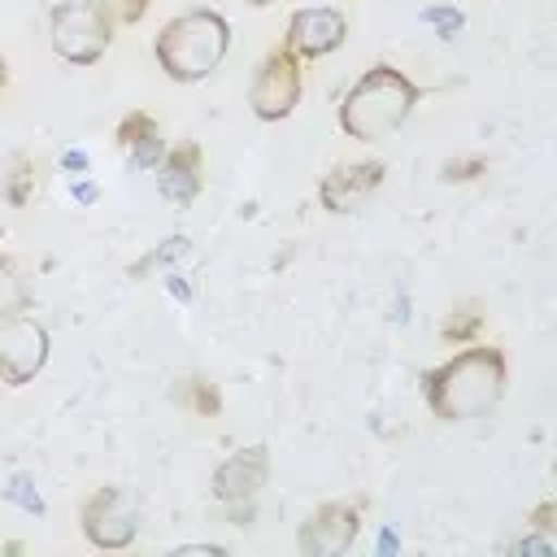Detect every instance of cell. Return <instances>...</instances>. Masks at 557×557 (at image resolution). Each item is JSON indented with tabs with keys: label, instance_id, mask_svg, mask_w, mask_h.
Returning <instances> with one entry per match:
<instances>
[{
	"label": "cell",
	"instance_id": "1",
	"mask_svg": "<svg viewBox=\"0 0 557 557\" xmlns=\"http://www.w3.org/2000/svg\"><path fill=\"white\" fill-rule=\"evenodd\" d=\"M422 396L440 422H466L487 413L505 396V352L492 344H474L453 361L422 374Z\"/></svg>",
	"mask_w": 557,
	"mask_h": 557
},
{
	"label": "cell",
	"instance_id": "2",
	"mask_svg": "<svg viewBox=\"0 0 557 557\" xmlns=\"http://www.w3.org/2000/svg\"><path fill=\"white\" fill-rule=\"evenodd\" d=\"M418 100H422L418 83H409L396 65L379 61V65H370L344 91V100H339V131L348 139H357V144H379V139L396 135L409 122Z\"/></svg>",
	"mask_w": 557,
	"mask_h": 557
},
{
	"label": "cell",
	"instance_id": "3",
	"mask_svg": "<svg viewBox=\"0 0 557 557\" xmlns=\"http://www.w3.org/2000/svg\"><path fill=\"white\" fill-rule=\"evenodd\" d=\"M231 48V26L218 9H187L178 17H170L161 30H157V65L165 70V78L174 83H200L209 78L222 57Z\"/></svg>",
	"mask_w": 557,
	"mask_h": 557
},
{
	"label": "cell",
	"instance_id": "4",
	"mask_svg": "<svg viewBox=\"0 0 557 557\" xmlns=\"http://www.w3.org/2000/svg\"><path fill=\"white\" fill-rule=\"evenodd\" d=\"M48 26H52V52L70 65H91L113 44V22L100 9V0H61Z\"/></svg>",
	"mask_w": 557,
	"mask_h": 557
},
{
	"label": "cell",
	"instance_id": "5",
	"mask_svg": "<svg viewBox=\"0 0 557 557\" xmlns=\"http://www.w3.org/2000/svg\"><path fill=\"white\" fill-rule=\"evenodd\" d=\"M78 522H83V535H87L91 548L117 553V548H131L135 535H139V505L122 487H96L83 500Z\"/></svg>",
	"mask_w": 557,
	"mask_h": 557
},
{
	"label": "cell",
	"instance_id": "6",
	"mask_svg": "<svg viewBox=\"0 0 557 557\" xmlns=\"http://www.w3.org/2000/svg\"><path fill=\"white\" fill-rule=\"evenodd\" d=\"M248 104L261 122H283L300 104V61L287 48H270L252 74Z\"/></svg>",
	"mask_w": 557,
	"mask_h": 557
},
{
	"label": "cell",
	"instance_id": "7",
	"mask_svg": "<svg viewBox=\"0 0 557 557\" xmlns=\"http://www.w3.org/2000/svg\"><path fill=\"white\" fill-rule=\"evenodd\" d=\"M48 361V331L35 318H4L0 322V383L22 387Z\"/></svg>",
	"mask_w": 557,
	"mask_h": 557
},
{
	"label": "cell",
	"instance_id": "8",
	"mask_svg": "<svg viewBox=\"0 0 557 557\" xmlns=\"http://www.w3.org/2000/svg\"><path fill=\"white\" fill-rule=\"evenodd\" d=\"M357 531H361V509L348 500H326L300 522L296 544L305 557H339V553H348Z\"/></svg>",
	"mask_w": 557,
	"mask_h": 557
},
{
	"label": "cell",
	"instance_id": "9",
	"mask_svg": "<svg viewBox=\"0 0 557 557\" xmlns=\"http://www.w3.org/2000/svg\"><path fill=\"white\" fill-rule=\"evenodd\" d=\"M344 39H348L344 13L331 9V4H313V9H296V13L287 17V39H283V48H287L292 57L318 61V57L335 52Z\"/></svg>",
	"mask_w": 557,
	"mask_h": 557
},
{
	"label": "cell",
	"instance_id": "10",
	"mask_svg": "<svg viewBox=\"0 0 557 557\" xmlns=\"http://www.w3.org/2000/svg\"><path fill=\"white\" fill-rule=\"evenodd\" d=\"M383 161H344V165H331L318 183V205L326 213H352L361 209L379 187H383Z\"/></svg>",
	"mask_w": 557,
	"mask_h": 557
},
{
	"label": "cell",
	"instance_id": "11",
	"mask_svg": "<svg viewBox=\"0 0 557 557\" xmlns=\"http://www.w3.org/2000/svg\"><path fill=\"white\" fill-rule=\"evenodd\" d=\"M265 479H270V448L265 444H248V448L231 453L226 461H218V470L209 479V492L222 505H244L265 487Z\"/></svg>",
	"mask_w": 557,
	"mask_h": 557
},
{
	"label": "cell",
	"instance_id": "12",
	"mask_svg": "<svg viewBox=\"0 0 557 557\" xmlns=\"http://www.w3.org/2000/svg\"><path fill=\"white\" fill-rule=\"evenodd\" d=\"M205 187V157H200V144L196 139H183L174 148H165V157L157 161V191L174 205V209H187Z\"/></svg>",
	"mask_w": 557,
	"mask_h": 557
},
{
	"label": "cell",
	"instance_id": "13",
	"mask_svg": "<svg viewBox=\"0 0 557 557\" xmlns=\"http://www.w3.org/2000/svg\"><path fill=\"white\" fill-rule=\"evenodd\" d=\"M113 139L122 144L126 161H131V165H139V170H152V165L165 157V144H161V131H157V117H152V113H144V109H131V113L117 122Z\"/></svg>",
	"mask_w": 557,
	"mask_h": 557
},
{
	"label": "cell",
	"instance_id": "14",
	"mask_svg": "<svg viewBox=\"0 0 557 557\" xmlns=\"http://www.w3.org/2000/svg\"><path fill=\"white\" fill-rule=\"evenodd\" d=\"M178 400H183L191 413H200V418H218V413H222L218 387H213L209 379H200V374H191V379L178 383Z\"/></svg>",
	"mask_w": 557,
	"mask_h": 557
},
{
	"label": "cell",
	"instance_id": "15",
	"mask_svg": "<svg viewBox=\"0 0 557 557\" xmlns=\"http://www.w3.org/2000/svg\"><path fill=\"white\" fill-rule=\"evenodd\" d=\"M479 326H483V313H479V305H457V309L444 318L440 335H444L448 344H470V339L479 335Z\"/></svg>",
	"mask_w": 557,
	"mask_h": 557
},
{
	"label": "cell",
	"instance_id": "16",
	"mask_svg": "<svg viewBox=\"0 0 557 557\" xmlns=\"http://www.w3.org/2000/svg\"><path fill=\"white\" fill-rule=\"evenodd\" d=\"M30 191H35L30 161H26V157H13V161H9V174H4V200H9V205H26Z\"/></svg>",
	"mask_w": 557,
	"mask_h": 557
},
{
	"label": "cell",
	"instance_id": "17",
	"mask_svg": "<svg viewBox=\"0 0 557 557\" xmlns=\"http://www.w3.org/2000/svg\"><path fill=\"white\" fill-rule=\"evenodd\" d=\"M183 252H187V235H170V239H161V248H157L152 257H144V261H135V265H131V274H135V278H144V274H148L152 265H165V261H178Z\"/></svg>",
	"mask_w": 557,
	"mask_h": 557
},
{
	"label": "cell",
	"instance_id": "18",
	"mask_svg": "<svg viewBox=\"0 0 557 557\" xmlns=\"http://www.w3.org/2000/svg\"><path fill=\"white\" fill-rule=\"evenodd\" d=\"M22 300H26V292H22V278H17L13 261H9V257H0V313H13V309H22Z\"/></svg>",
	"mask_w": 557,
	"mask_h": 557
},
{
	"label": "cell",
	"instance_id": "19",
	"mask_svg": "<svg viewBox=\"0 0 557 557\" xmlns=\"http://www.w3.org/2000/svg\"><path fill=\"white\" fill-rule=\"evenodd\" d=\"M100 9L109 13L113 26H135L148 13V0H100Z\"/></svg>",
	"mask_w": 557,
	"mask_h": 557
},
{
	"label": "cell",
	"instance_id": "20",
	"mask_svg": "<svg viewBox=\"0 0 557 557\" xmlns=\"http://www.w3.org/2000/svg\"><path fill=\"white\" fill-rule=\"evenodd\" d=\"M483 170H487L483 157H461V161H444L440 178H444V183H466V178H479Z\"/></svg>",
	"mask_w": 557,
	"mask_h": 557
},
{
	"label": "cell",
	"instance_id": "21",
	"mask_svg": "<svg viewBox=\"0 0 557 557\" xmlns=\"http://www.w3.org/2000/svg\"><path fill=\"white\" fill-rule=\"evenodd\" d=\"M422 22H431L444 39H448L453 30H461V13H457V9H426V13H422Z\"/></svg>",
	"mask_w": 557,
	"mask_h": 557
},
{
	"label": "cell",
	"instance_id": "22",
	"mask_svg": "<svg viewBox=\"0 0 557 557\" xmlns=\"http://www.w3.org/2000/svg\"><path fill=\"white\" fill-rule=\"evenodd\" d=\"M553 518H557V505H553V500H544V505L531 509V527H535V531H553Z\"/></svg>",
	"mask_w": 557,
	"mask_h": 557
},
{
	"label": "cell",
	"instance_id": "23",
	"mask_svg": "<svg viewBox=\"0 0 557 557\" xmlns=\"http://www.w3.org/2000/svg\"><path fill=\"white\" fill-rule=\"evenodd\" d=\"M26 487H30L26 479H13V487H9V496H13L17 505H26V509H44V505H39V496H35V492H26Z\"/></svg>",
	"mask_w": 557,
	"mask_h": 557
},
{
	"label": "cell",
	"instance_id": "24",
	"mask_svg": "<svg viewBox=\"0 0 557 557\" xmlns=\"http://www.w3.org/2000/svg\"><path fill=\"white\" fill-rule=\"evenodd\" d=\"M83 165H87L83 152H65V170H83Z\"/></svg>",
	"mask_w": 557,
	"mask_h": 557
},
{
	"label": "cell",
	"instance_id": "25",
	"mask_svg": "<svg viewBox=\"0 0 557 557\" xmlns=\"http://www.w3.org/2000/svg\"><path fill=\"white\" fill-rule=\"evenodd\" d=\"M4 87H9V61H4V52H0V96H4Z\"/></svg>",
	"mask_w": 557,
	"mask_h": 557
},
{
	"label": "cell",
	"instance_id": "26",
	"mask_svg": "<svg viewBox=\"0 0 557 557\" xmlns=\"http://www.w3.org/2000/svg\"><path fill=\"white\" fill-rule=\"evenodd\" d=\"M248 4H274V0H248Z\"/></svg>",
	"mask_w": 557,
	"mask_h": 557
}]
</instances>
